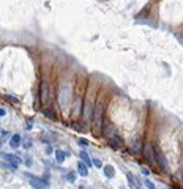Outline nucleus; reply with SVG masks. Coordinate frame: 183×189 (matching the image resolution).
<instances>
[{"mask_svg":"<svg viewBox=\"0 0 183 189\" xmlns=\"http://www.w3.org/2000/svg\"><path fill=\"white\" fill-rule=\"evenodd\" d=\"M25 126H27V129H32V126H33V120H32V118H27V122H25Z\"/></svg>","mask_w":183,"mask_h":189,"instance_id":"24","label":"nucleus"},{"mask_svg":"<svg viewBox=\"0 0 183 189\" xmlns=\"http://www.w3.org/2000/svg\"><path fill=\"white\" fill-rule=\"evenodd\" d=\"M108 144H109L111 148L117 150V148H120V147L123 145V139H122V136H120L118 132H115V134H112L111 137H108Z\"/></svg>","mask_w":183,"mask_h":189,"instance_id":"4","label":"nucleus"},{"mask_svg":"<svg viewBox=\"0 0 183 189\" xmlns=\"http://www.w3.org/2000/svg\"><path fill=\"white\" fill-rule=\"evenodd\" d=\"M141 172H142L144 175H148V173H150V170H148L147 167H142V169H141Z\"/></svg>","mask_w":183,"mask_h":189,"instance_id":"25","label":"nucleus"},{"mask_svg":"<svg viewBox=\"0 0 183 189\" xmlns=\"http://www.w3.org/2000/svg\"><path fill=\"white\" fill-rule=\"evenodd\" d=\"M2 158L11 164V169H17V167H19V162H21V159H19L17 156L10 154V153H2Z\"/></svg>","mask_w":183,"mask_h":189,"instance_id":"5","label":"nucleus"},{"mask_svg":"<svg viewBox=\"0 0 183 189\" xmlns=\"http://www.w3.org/2000/svg\"><path fill=\"white\" fill-rule=\"evenodd\" d=\"M68 154H70V153H66V151H63V150H55V159H57V162H63V161L68 158Z\"/></svg>","mask_w":183,"mask_h":189,"instance_id":"12","label":"nucleus"},{"mask_svg":"<svg viewBox=\"0 0 183 189\" xmlns=\"http://www.w3.org/2000/svg\"><path fill=\"white\" fill-rule=\"evenodd\" d=\"M29 178V181H30V184L35 187V189H47V186L43 183V180H40V178H36V177H33V175H25Z\"/></svg>","mask_w":183,"mask_h":189,"instance_id":"6","label":"nucleus"},{"mask_svg":"<svg viewBox=\"0 0 183 189\" xmlns=\"http://www.w3.org/2000/svg\"><path fill=\"white\" fill-rule=\"evenodd\" d=\"M77 144L85 148V147H89V140H85V139H77Z\"/></svg>","mask_w":183,"mask_h":189,"instance_id":"16","label":"nucleus"},{"mask_svg":"<svg viewBox=\"0 0 183 189\" xmlns=\"http://www.w3.org/2000/svg\"><path fill=\"white\" fill-rule=\"evenodd\" d=\"M32 162H33V159H32V156H27V158H25V159H24V164H25V165H27V167H30V165H32Z\"/></svg>","mask_w":183,"mask_h":189,"instance_id":"18","label":"nucleus"},{"mask_svg":"<svg viewBox=\"0 0 183 189\" xmlns=\"http://www.w3.org/2000/svg\"><path fill=\"white\" fill-rule=\"evenodd\" d=\"M8 137H10V132H8V131H3V134H2V139H0V142L3 144L5 140H8Z\"/></svg>","mask_w":183,"mask_h":189,"instance_id":"23","label":"nucleus"},{"mask_svg":"<svg viewBox=\"0 0 183 189\" xmlns=\"http://www.w3.org/2000/svg\"><path fill=\"white\" fill-rule=\"evenodd\" d=\"M22 147H24V148H30V147H32V139H25Z\"/></svg>","mask_w":183,"mask_h":189,"instance_id":"19","label":"nucleus"},{"mask_svg":"<svg viewBox=\"0 0 183 189\" xmlns=\"http://www.w3.org/2000/svg\"><path fill=\"white\" fill-rule=\"evenodd\" d=\"M21 140H22L21 134L11 136V137H10V147H11V148H19V147H21Z\"/></svg>","mask_w":183,"mask_h":189,"instance_id":"8","label":"nucleus"},{"mask_svg":"<svg viewBox=\"0 0 183 189\" xmlns=\"http://www.w3.org/2000/svg\"><path fill=\"white\" fill-rule=\"evenodd\" d=\"M126 178H128V184H129V189H141L139 183L136 181L134 175L133 173H126Z\"/></svg>","mask_w":183,"mask_h":189,"instance_id":"9","label":"nucleus"},{"mask_svg":"<svg viewBox=\"0 0 183 189\" xmlns=\"http://www.w3.org/2000/svg\"><path fill=\"white\" fill-rule=\"evenodd\" d=\"M153 151H155V161L158 162V165L161 167V170L167 172V159L164 156V151L158 145H153Z\"/></svg>","mask_w":183,"mask_h":189,"instance_id":"2","label":"nucleus"},{"mask_svg":"<svg viewBox=\"0 0 183 189\" xmlns=\"http://www.w3.org/2000/svg\"><path fill=\"white\" fill-rule=\"evenodd\" d=\"M77 172H79L81 177H87V175H89V167H87V165H85L82 161L77 162Z\"/></svg>","mask_w":183,"mask_h":189,"instance_id":"11","label":"nucleus"},{"mask_svg":"<svg viewBox=\"0 0 183 189\" xmlns=\"http://www.w3.org/2000/svg\"><path fill=\"white\" fill-rule=\"evenodd\" d=\"M93 165H95V167H98V169H103V164H101V161L98 158L93 159Z\"/></svg>","mask_w":183,"mask_h":189,"instance_id":"20","label":"nucleus"},{"mask_svg":"<svg viewBox=\"0 0 183 189\" xmlns=\"http://www.w3.org/2000/svg\"><path fill=\"white\" fill-rule=\"evenodd\" d=\"M66 180H68L70 183H73V181L76 180V175H74V172H70V173L66 175Z\"/></svg>","mask_w":183,"mask_h":189,"instance_id":"21","label":"nucleus"},{"mask_svg":"<svg viewBox=\"0 0 183 189\" xmlns=\"http://www.w3.org/2000/svg\"><path fill=\"white\" fill-rule=\"evenodd\" d=\"M5 113H7L5 109H0V117H5Z\"/></svg>","mask_w":183,"mask_h":189,"instance_id":"27","label":"nucleus"},{"mask_svg":"<svg viewBox=\"0 0 183 189\" xmlns=\"http://www.w3.org/2000/svg\"><path fill=\"white\" fill-rule=\"evenodd\" d=\"M93 120H95V125H96V126H101V120H103V106H101V104H98V106L95 107Z\"/></svg>","mask_w":183,"mask_h":189,"instance_id":"7","label":"nucleus"},{"mask_svg":"<svg viewBox=\"0 0 183 189\" xmlns=\"http://www.w3.org/2000/svg\"><path fill=\"white\" fill-rule=\"evenodd\" d=\"M103 172H104V177H108V178H114V175H115L112 165H104V167H103Z\"/></svg>","mask_w":183,"mask_h":189,"instance_id":"13","label":"nucleus"},{"mask_svg":"<svg viewBox=\"0 0 183 189\" xmlns=\"http://www.w3.org/2000/svg\"><path fill=\"white\" fill-rule=\"evenodd\" d=\"M41 112H43V115H44V117H47V118H49V120H55V113L52 112V110H49V109H46V107H44Z\"/></svg>","mask_w":183,"mask_h":189,"instance_id":"14","label":"nucleus"},{"mask_svg":"<svg viewBox=\"0 0 183 189\" xmlns=\"http://www.w3.org/2000/svg\"><path fill=\"white\" fill-rule=\"evenodd\" d=\"M144 184H145V186H147L148 189H156V187H155V184H153V183H152L150 180H144Z\"/></svg>","mask_w":183,"mask_h":189,"instance_id":"22","label":"nucleus"},{"mask_svg":"<svg viewBox=\"0 0 183 189\" xmlns=\"http://www.w3.org/2000/svg\"><path fill=\"white\" fill-rule=\"evenodd\" d=\"M46 153H47V154H49V153H52V147H51V145H47V147H46Z\"/></svg>","mask_w":183,"mask_h":189,"instance_id":"26","label":"nucleus"},{"mask_svg":"<svg viewBox=\"0 0 183 189\" xmlns=\"http://www.w3.org/2000/svg\"><path fill=\"white\" fill-rule=\"evenodd\" d=\"M40 101L43 106H47L51 103V88H49V82L46 81L40 84Z\"/></svg>","mask_w":183,"mask_h":189,"instance_id":"1","label":"nucleus"},{"mask_svg":"<svg viewBox=\"0 0 183 189\" xmlns=\"http://www.w3.org/2000/svg\"><path fill=\"white\" fill-rule=\"evenodd\" d=\"M79 158H81V161L87 165V167H92V165H93V161L90 159V156L87 154V151H85V150H82V151L79 153Z\"/></svg>","mask_w":183,"mask_h":189,"instance_id":"10","label":"nucleus"},{"mask_svg":"<svg viewBox=\"0 0 183 189\" xmlns=\"http://www.w3.org/2000/svg\"><path fill=\"white\" fill-rule=\"evenodd\" d=\"M5 99H7V101H10V103H13V104H16V103H17V98L11 96V94H5Z\"/></svg>","mask_w":183,"mask_h":189,"instance_id":"17","label":"nucleus"},{"mask_svg":"<svg viewBox=\"0 0 183 189\" xmlns=\"http://www.w3.org/2000/svg\"><path fill=\"white\" fill-rule=\"evenodd\" d=\"M93 112H95V107H93L92 101H85V103H84V112H82L84 122H85V123H90V122L93 120Z\"/></svg>","mask_w":183,"mask_h":189,"instance_id":"3","label":"nucleus"},{"mask_svg":"<svg viewBox=\"0 0 183 189\" xmlns=\"http://www.w3.org/2000/svg\"><path fill=\"white\" fill-rule=\"evenodd\" d=\"M144 153H145V156H147V159H148L150 162H153V161H155V159H153V154H152V148H150V147H145Z\"/></svg>","mask_w":183,"mask_h":189,"instance_id":"15","label":"nucleus"}]
</instances>
